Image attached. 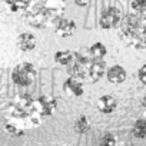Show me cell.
<instances>
[{
	"label": "cell",
	"instance_id": "obj_1",
	"mask_svg": "<svg viewBox=\"0 0 146 146\" xmlns=\"http://www.w3.org/2000/svg\"><path fill=\"white\" fill-rule=\"evenodd\" d=\"M5 122L13 123L25 130L33 129L42 125L43 116L40 115L36 99L29 95H20L12 99L3 109Z\"/></svg>",
	"mask_w": 146,
	"mask_h": 146
},
{
	"label": "cell",
	"instance_id": "obj_2",
	"mask_svg": "<svg viewBox=\"0 0 146 146\" xmlns=\"http://www.w3.org/2000/svg\"><path fill=\"white\" fill-rule=\"evenodd\" d=\"M66 0H26L23 12L27 23L36 29L56 25L64 15Z\"/></svg>",
	"mask_w": 146,
	"mask_h": 146
},
{
	"label": "cell",
	"instance_id": "obj_3",
	"mask_svg": "<svg viewBox=\"0 0 146 146\" xmlns=\"http://www.w3.org/2000/svg\"><path fill=\"white\" fill-rule=\"evenodd\" d=\"M69 73L80 82L92 85L103 78L106 73V63L103 59L93 56L90 47H80L75 52V59L69 64Z\"/></svg>",
	"mask_w": 146,
	"mask_h": 146
},
{
	"label": "cell",
	"instance_id": "obj_4",
	"mask_svg": "<svg viewBox=\"0 0 146 146\" xmlns=\"http://www.w3.org/2000/svg\"><path fill=\"white\" fill-rule=\"evenodd\" d=\"M122 40L139 50H146V13L126 15L120 22Z\"/></svg>",
	"mask_w": 146,
	"mask_h": 146
},
{
	"label": "cell",
	"instance_id": "obj_5",
	"mask_svg": "<svg viewBox=\"0 0 146 146\" xmlns=\"http://www.w3.org/2000/svg\"><path fill=\"white\" fill-rule=\"evenodd\" d=\"M36 69L29 62H22L12 69V80L19 88H29L36 80Z\"/></svg>",
	"mask_w": 146,
	"mask_h": 146
},
{
	"label": "cell",
	"instance_id": "obj_6",
	"mask_svg": "<svg viewBox=\"0 0 146 146\" xmlns=\"http://www.w3.org/2000/svg\"><path fill=\"white\" fill-rule=\"evenodd\" d=\"M122 19L123 17H122L120 9H117L115 6H109V7H106L105 12H102L100 19H99V26L105 30H110V29H115L116 26H119Z\"/></svg>",
	"mask_w": 146,
	"mask_h": 146
},
{
	"label": "cell",
	"instance_id": "obj_7",
	"mask_svg": "<svg viewBox=\"0 0 146 146\" xmlns=\"http://www.w3.org/2000/svg\"><path fill=\"white\" fill-rule=\"evenodd\" d=\"M36 105H37V109L43 117L52 116L57 110V99L53 96H49V95L39 96L36 99Z\"/></svg>",
	"mask_w": 146,
	"mask_h": 146
},
{
	"label": "cell",
	"instance_id": "obj_8",
	"mask_svg": "<svg viewBox=\"0 0 146 146\" xmlns=\"http://www.w3.org/2000/svg\"><path fill=\"white\" fill-rule=\"evenodd\" d=\"M76 22L72 19H64L62 17L56 25H54V33L59 37H69L72 35H75L76 32Z\"/></svg>",
	"mask_w": 146,
	"mask_h": 146
},
{
	"label": "cell",
	"instance_id": "obj_9",
	"mask_svg": "<svg viewBox=\"0 0 146 146\" xmlns=\"http://www.w3.org/2000/svg\"><path fill=\"white\" fill-rule=\"evenodd\" d=\"M36 43H37L36 36L33 33H30V32L20 33L17 36V40H16V44L22 52H32L36 47Z\"/></svg>",
	"mask_w": 146,
	"mask_h": 146
},
{
	"label": "cell",
	"instance_id": "obj_10",
	"mask_svg": "<svg viewBox=\"0 0 146 146\" xmlns=\"http://www.w3.org/2000/svg\"><path fill=\"white\" fill-rule=\"evenodd\" d=\"M63 89H64V92L67 95H72L75 98H80L83 95V82H80L75 76H70L69 79L64 80Z\"/></svg>",
	"mask_w": 146,
	"mask_h": 146
},
{
	"label": "cell",
	"instance_id": "obj_11",
	"mask_svg": "<svg viewBox=\"0 0 146 146\" xmlns=\"http://www.w3.org/2000/svg\"><path fill=\"white\" fill-rule=\"evenodd\" d=\"M106 78H108V80H109L110 83L117 85V83H122V82L126 80L127 73H126V70H125L123 66L115 64V66H112V67H109V69L106 70Z\"/></svg>",
	"mask_w": 146,
	"mask_h": 146
},
{
	"label": "cell",
	"instance_id": "obj_12",
	"mask_svg": "<svg viewBox=\"0 0 146 146\" xmlns=\"http://www.w3.org/2000/svg\"><path fill=\"white\" fill-rule=\"evenodd\" d=\"M96 106H98L99 112H102L105 115H110L112 112H115V109L117 106V102H116V99L112 95H105V96L99 98Z\"/></svg>",
	"mask_w": 146,
	"mask_h": 146
},
{
	"label": "cell",
	"instance_id": "obj_13",
	"mask_svg": "<svg viewBox=\"0 0 146 146\" xmlns=\"http://www.w3.org/2000/svg\"><path fill=\"white\" fill-rule=\"evenodd\" d=\"M73 59H75V52H70V50H59L54 53L56 63L62 66H69L73 62Z\"/></svg>",
	"mask_w": 146,
	"mask_h": 146
},
{
	"label": "cell",
	"instance_id": "obj_14",
	"mask_svg": "<svg viewBox=\"0 0 146 146\" xmlns=\"http://www.w3.org/2000/svg\"><path fill=\"white\" fill-rule=\"evenodd\" d=\"M5 6L10 13L25 12L26 9V0H5Z\"/></svg>",
	"mask_w": 146,
	"mask_h": 146
},
{
	"label": "cell",
	"instance_id": "obj_15",
	"mask_svg": "<svg viewBox=\"0 0 146 146\" xmlns=\"http://www.w3.org/2000/svg\"><path fill=\"white\" fill-rule=\"evenodd\" d=\"M132 135L137 139H145L146 137V120L145 119H137L133 123Z\"/></svg>",
	"mask_w": 146,
	"mask_h": 146
},
{
	"label": "cell",
	"instance_id": "obj_16",
	"mask_svg": "<svg viewBox=\"0 0 146 146\" xmlns=\"http://www.w3.org/2000/svg\"><path fill=\"white\" fill-rule=\"evenodd\" d=\"M90 127H92V125H90L89 119H88L85 115H82L80 117H78V120L75 122V130H76V133H79V135L88 133V132L90 130Z\"/></svg>",
	"mask_w": 146,
	"mask_h": 146
},
{
	"label": "cell",
	"instance_id": "obj_17",
	"mask_svg": "<svg viewBox=\"0 0 146 146\" xmlns=\"http://www.w3.org/2000/svg\"><path fill=\"white\" fill-rule=\"evenodd\" d=\"M90 52L93 53V56H96V57H99V59H103V57L106 56V53H108V49H106V46H105L103 43L96 42V43H93V44L90 46Z\"/></svg>",
	"mask_w": 146,
	"mask_h": 146
},
{
	"label": "cell",
	"instance_id": "obj_18",
	"mask_svg": "<svg viewBox=\"0 0 146 146\" xmlns=\"http://www.w3.org/2000/svg\"><path fill=\"white\" fill-rule=\"evenodd\" d=\"M5 129L7 133L13 135V136H23L25 135V129L13 125V123H9V122H5Z\"/></svg>",
	"mask_w": 146,
	"mask_h": 146
},
{
	"label": "cell",
	"instance_id": "obj_19",
	"mask_svg": "<svg viewBox=\"0 0 146 146\" xmlns=\"http://www.w3.org/2000/svg\"><path fill=\"white\" fill-rule=\"evenodd\" d=\"M130 9L137 13H146V0H130Z\"/></svg>",
	"mask_w": 146,
	"mask_h": 146
},
{
	"label": "cell",
	"instance_id": "obj_20",
	"mask_svg": "<svg viewBox=\"0 0 146 146\" xmlns=\"http://www.w3.org/2000/svg\"><path fill=\"white\" fill-rule=\"evenodd\" d=\"M100 143H102V145H108V146H113V145H116V137H115L112 133H106V135L100 139Z\"/></svg>",
	"mask_w": 146,
	"mask_h": 146
},
{
	"label": "cell",
	"instance_id": "obj_21",
	"mask_svg": "<svg viewBox=\"0 0 146 146\" xmlns=\"http://www.w3.org/2000/svg\"><path fill=\"white\" fill-rule=\"evenodd\" d=\"M137 78H139V80H140L143 85H146V64H143V66L139 69V72H137Z\"/></svg>",
	"mask_w": 146,
	"mask_h": 146
},
{
	"label": "cell",
	"instance_id": "obj_22",
	"mask_svg": "<svg viewBox=\"0 0 146 146\" xmlns=\"http://www.w3.org/2000/svg\"><path fill=\"white\" fill-rule=\"evenodd\" d=\"M75 3L79 7H86V6H89L92 3V0H75Z\"/></svg>",
	"mask_w": 146,
	"mask_h": 146
},
{
	"label": "cell",
	"instance_id": "obj_23",
	"mask_svg": "<svg viewBox=\"0 0 146 146\" xmlns=\"http://www.w3.org/2000/svg\"><path fill=\"white\" fill-rule=\"evenodd\" d=\"M142 108H143V110H145V113H146V95H145L143 99H142Z\"/></svg>",
	"mask_w": 146,
	"mask_h": 146
}]
</instances>
